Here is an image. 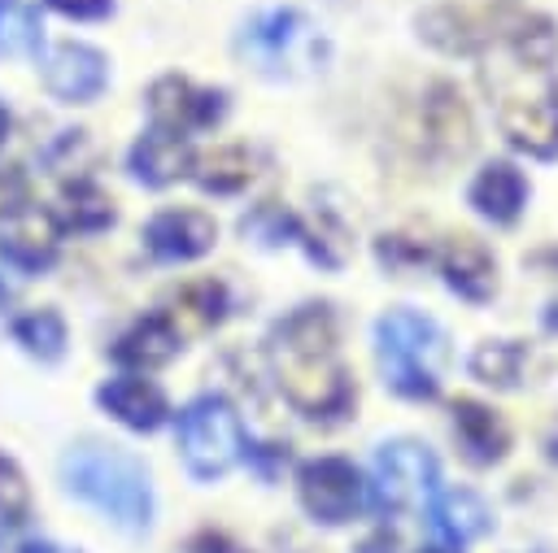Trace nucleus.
<instances>
[{
	"mask_svg": "<svg viewBox=\"0 0 558 553\" xmlns=\"http://www.w3.org/2000/svg\"><path fill=\"white\" fill-rule=\"evenodd\" d=\"M336 344L340 327L327 305H301L270 331L275 379L305 418H340L353 409V383Z\"/></svg>",
	"mask_w": 558,
	"mask_h": 553,
	"instance_id": "nucleus-1",
	"label": "nucleus"
},
{
	"mask_svg": "<svg viewBox=\"0 0 558 553\" xmlns=\"http://www.w3.org/2000/svg\"><path fill=\"white\" fill-rule=\"evenodd\" d=\"M375 357L384 383L405 401H432L440 392V374L449 361V335L432 314L388 309L375 322Z\"/></svg>",
	"mask_w": 558,
	"mask_h": 553,
	"instance_id": "nucleus-2",
	"label": "nucleus"
},
{
	"mask_svg": "<svg viewBox=\"0 0 558 553\" xmlns=\"http://www.w3.org/2000/svg\"><path fill=\"white\" fill-rule=\"evenodd\" d=\"M61 475H65V488L74 496H83L87 505L109 514L118 527H126V531L148 527L153 488H148V470L131 453L105 448V444H78L65 453Z\"/></svg>",
	"mask_w": 558,
	"mask_h": 553,
	"instance_id": "nucleus-3",
	"label": "nucleus"
},
{
	"mask_svg": "<svg viewBox=\"0 0 558 553\" xmlns=\"http://www.w3.org/2000/svg\"><path fill=\"white\" fill-rule=\"evenodd\" d=\"M240 52L266 78H310L327 65V35L301 9H266L240 30Z\"/></svg>",
	"mask_w": 558,
	"mask_h": 553,
	"instance_id": "nucleus-4",
	"label": "nucleus"
},
{
	"mask_svg": "<svg viewBox=\"0 0 558 553\" xmlns=\"http://www.w3.org/2000/svg\"><path fill=\"white\" fill-rule=\"evenodd\" d=\"M179 453L196 479H218L244 457V427L231 401L196 396L179 414Z\"/></svg>",
	"mask_w": 558,
	"mask_h": 553,
	"instance_id": "nucleus-5",
	"label": "nucleus"
},
{
	"mask_svg": "<svg viewBox=\"0 0 558 553\" xmlns=\"http://www.w3.org/2000/svg\"><path fill=\"white\" fill-rule=\"evenodd\" d=\"M497 126L510 139V148H519L536 161L558 157V83H554V74H541L536 83L501 91Z\"/></svg>",
	"mask_w": 558,
	"mask_h": 553,
	"instance_id": "nucleus-6",
	"label": "nucleus"
},
{
	"mask_svg": "<svg viewBox=\"0 0 558 553\" xmlns=\"http://www.w3.org/2000/svg\"><path fill=\"white\" fill-rule=\"evenodd\" d=\"M440 462L418 440H388L375 448L371 466V492L379 509H414L436 496Z\"/></svg>",
	"mask_w": 558,
	"mask_h": 553,
	"instance_id": "nucleus-7",
	"label": "nucleus"
},
{
	"mask_svg": "<svg viewBox=\"0 0 558 553\" xmlns=\"http://www.w3.org/2000/svg\"><path fill=\"white\" fill-rule=\"evenodd\" d=\"M296 488H301V505L318 523H349L366 501V483H362L357 466L344 462V457L305 462L301 475H296Z\"/></svg>",
	"mask_w": 558,
	"mask_h": 553,
	"instance_id": "nucleus-8",
	"label": "nucleus"
},
{
	"mask_svg": "<svg viewBox=\"0 0 558 553\" xmlns=\"http://www.w3.org/2000/svg\"><path fill=\"white\" fill-rule=\"evenodd\" d=\"M418 131H423V144L440 157V161H453V157H466L471 144H475V122H471V109L462 100V91L453 83H427L423 91V105H418Z\"/></svg>",
	"mask_w": 558,
	"mask_h": 553,
	"instance_id": "nucleus-9",
	"label": "nucleus"
},
{
	"mask_svg": "<svg viewBox=\"0 0 558 553\" xmlns=\"http://www.w3.org/2000/svg\"><path fill=\"white\" fill-rule=\"evenodd\" d=\"M222 91H201L192 87L187 78L179 74H166L148 87V113H153V126L161 131H174V135H187V131H201V126H214L222 118Z\"/></svg>",
	"mask_w": 558,
	"mask_h": 553,
	"instance_id": "nucleus-10",
	"label": "nucleus"
},
{
	"mask_svg": "<svg viewBox=\"0 0 558 553\" xmlns=\"http://www.w3.org/2000/svg\"><path fill=\"white\" fill-rule=\"evenodd\" d=\"M105 78H109V65L96 48L87 44H57L48 57H44V87L57 96V100H70V105H83L92 96L105 91Z\"/></svg>",
	"mask_w": 558,
	"mask_h": 553,
	"instance_id": "nucleus-11",
	"label": "nucleus"
},
{
	"mask_svg": "<svg viewBox=\"0 0 558 553\" xmlns=\"http://www.w3.org/2000/svg\"><path fill=\"white\" fill-rule=\"evenodd\" d=\"M432 261H436V270L445 274V283H449L458 296H466V300H488V296L497 292V261H493V253H488L480 239H471V235H449L445 244L432 248Z\"/></svg>",
	"mask_w": 558,
	"mask_h": 553,
	"instance_id": "nucleus-12",
	"label": "nucleus"
},
{
	"mask_svg": "<svg viewBox=\"0 0 558 553\" xmlns=\"http://www.w3.org/2000/svg\"><path fill=\"white\" fill-rule=\"evenodd\" d=\"M214 239H218V226L201 209H166L144 226V244L161 261H192L209 253Z\"/></svg>",
	"mask_w": 558,
	"mask_h": 553,
	"instance_id": "nucleus-13",
	"label": "nucleus"
},
{
	"mask_svg": "<svg viewBox=\"0 0 558 553\" xmlns=\"http://www.w3.org/2000/svg\"><path fill=\"white\" fill-rule=\"evenodd\" d=\"M471 209L497 226H510L523 205H527V179L510 165V161H488L475 179H471V192H466Z\"/></svg>",
	"mask_w": 558,
	"mask_h": 553,
	"instance_id": "nucleus-14",
	"label": "nucleus"
},
{
	"mask_svg": "<svg viewBox=\"0 0 558 553\" xmlns=\"http://www.w3.org/2000/svg\"><path fill=\"white\" fill-rule=\"evenodd\" d=\"M100 405L131 431H153L166 418V392L144 374H118L100 388Z\"/></svg>",
	"mask_w": 558,
	"mask_h": 553,
	"instance_id": "nucleus-15",
	"label": "nucleus"
},
{
	"mask_svg": "<svg viewBox=\"0 0 558 553\" xmlns=\"http://www.w3.org/2000/svg\"><path fill=\"white\" fill-rule=\"evenodd\" d=\"M427 518H432V531L453 544V549H466L471 540H480L488 531V505L471 492V488H449V492H436L427 501Z\"/></svg>",
	"mask_w": 558,
	"mask_h": 553,
	"instance_id": "nucleus-16",
	"label": "nucleus"
},
{
	"mask_svg": "<svg viewBox=\"0 0 558 553\" xmlns=\"http://www.w3.org/2000/svg\"><path fill=\"white\" fill-rule=\"evenodd\" d=\"M131 170H135L140 183L166 187V183H174V179H183V174L192 170V148H187L183 135L153 126V131L131 148Z\"/></svg>",
	"mask_w": 558,
	"mask_h": 553,
	"instance_id": "nucleus-17",
	"label": "nucleus"
},
{
	"mask_svg": "<svg viewBox=\"0 0 558 553\" xmlns=\"http://www.w3.org/2000/svg\"><path fill=\"white\" fill-rule=\"evenodd\" d=\"M453 435H458L462 453H466L475 466H493V462H501L506 448H510L506 422H501L488 405H480V401H458V405H453Z\"/></svg>",
	"mask_w": 558,
	"mask_h": 553,
	"instance_id": "nucleus-18",
	"label": "nucleus"
},
{
	"mask_svg": "<svg viewBox=\"0 0 558 553\" xmlns=\"http://www.w3.org/2000/svg\"><path fill=\"white\" fill-rule=\"evenodd\" d=\"M0 253L22 270H44L57 257V222L48 213H13L0 235Z\"/></svg>",
	"mask_w": 558,
	"mask_h": 553,
	"instance_id": "nucleus-19",
	"label": "nucleus"
},
{
	"mask_svg": "<svg viewBox=\"0 0 558 553\" xmlns=\"http://www.w3.org/2000/svg\"><path fill=\"white\" fill-rule=\"evenodd\" d=\"M174 348H179V331L166 322V314H153V318H144L135 331H126V335L118 340L113 357L126 361V366H135V370H153V366L170 361Z\"/></svg>",
	"mask_w": 558,
	"mask_h": 553,
	"instance_id": "nucleus-20",
	"label": "nucleus"
},
{
	"mask_svg": "<svg viewBox=\"0 0 558 553\" xmlns=\"http://www.w3.org/2000/svg\"><path fill=\"white\" fill-rule=\"evenodd\" d=\"M523 366H527V348L519 340H484L471 353V374L493 388H519Z\"/></svg>",
	"mask_w": 558,
	"mask_h": 553,
	"instance_id": "nucleus-21",
	"label": "nucleus"
},
{
	"mask_svg": "<svg viewBox=\"0 0 558 553\" xmlns=\"http://www.w3.org/2000/svg\"><path fill=\"white\" fill-rule=\"evenodd\" d=\"M196 179H201V187L205 192H240L248 179H253V157H248V148H240V144H227V148H214L209 157H201L196 161Z\"/></svg>",
	"mask_w": 558,
	"mask_h": 553,
	"instance_id": "nucleus-22",
	"label": "nucleus"
},
{
	"mask_svg": "<svg viewBox=\"0 0 558 553\" xmlns=\"http://www.w3.org/2000/svg\"><path fill=\"white\" fill-rule=\"evenodd\" d=\"M17 344H26V353H35L39 361H57L65 353V322L52 309H31L13 322Z\"/></svg>",
	"mask_w": 558,
	"mask_h": 553,
	"instance_id": "nucleus-23",
	"label": "nucleus"
},
{
	"mask_svg": "<svg viewBox=\"0 0 558 553\" xmlns=\"http://www.w3.org/2000/svg\"><path fill=\"white\" fill-rule=\"evenodd\" d=\"M39 48V13L26 0H0V57H22Z\"/></svg>",
	"mask_w": 558,
	"mask_h": 553,
	"instance_id": "nucleus-24",
	"label": "nucleus"
},
{
	"mask_svg": "<svg viewBox=\"0 0 558 553\" xmlns=\"http://www.w3.org/2000/svg\"><path fill=\"white\" fill-rule=\"evenodd\" d=\"M65 222H70L74 231H100V226L113 222V205H109L96 187L78 183V187L65 196Z\"/></svg>",
	"mask_w": 558,
	"mask_h": 553,
	"instance_id": "nucleus-25",
	"label": "nucleus"
},
{
	"mask_svg": "<svg viewBox=\"0 0 558 553\" xmlns=\"http://www.w3.org/2000/svg\"><path fill=\"white\" fill-rule=\"evenodd\" d=\"M26 509H31V488H26L22 470L0 453V518L22 523V518H26Z\"/></svg>",
	"mask_w": 558,
	"mask_h": 553,
	"instance_id": "nucleus-26",
	"label": "nucleus"
},
{
	"mask_svg": "<svg viewBox=\"0 0 558 553\" xmlns=\"http://www.w3.org/2000/svg\"><path fill=\"white\" fill-rule=\"evenodd\" d=\"M26 209V179L17 170H0V218H13Z\"/></svg>",
	"mask_w": 558,
	"mask_h": 553,
	"instance_id": "nucleus-27",
	"label": "nucleus"
},
{
	"mask_svg": "<svg viewBox=\"0 0 558 553\" xmlns=\"http://www.w3.org/2000/svg\"><path fill=\"white\" fill-rule=\"evenodd\" d=\"M57 13H65V17H105L109 9H113V0H48Z\"/></svg>",
	"mask_w": 558,
	"mask_h": 553,
	"instance_id": "nucleus-28",
	"label": "nucleus"
},
{
	"mask_svg": "<svg viewBox=\"0 0 558 553\" xmlns=\"http://www.w3.org/2000/svg\"><path fill=\"white\" fill-rule=\"evenodd\" d=\"M22 553H70V549H57V544H26Z\"/></svg>",
	"mask_w": 558,
	"mask_h": 553,
	"instance_id": "nucleus-29",
	"label": "nucleus"
},
{
	"mask_svg": "<svg viewBox=\"0 0 558 553\" xmlns=\"http://www.w3.org/2000/svg\"><path fill=\"white\" fill-rule=\"evenodd\" d=\"M9 292H13V287H9V279H4V274H0V300H4V296H9Z\"/></svg>",
	"mask_w": 558,
	"mask_h": 553,
	"instance_id": "nucleus-30",
	"label": "nucleus"
},
{
	"mask_svg": "<svg viewBox=\"0 0 558 553\" xmlns=\"http://www.w3.org/2000/svg\"><path fill=\"white\" fill-rule=\"evenodd\" d=\"M0 139H4V109H0Z\"/></svg>",
	"mask_w": 558,
	"mask_h": 553,
	"instance_id": "nucleus-31",
	"label": "nucleus"
},
{
	"mask_svg": "<svg viewBox=\"0 0 558 553\" xmlns=\"http://www.w3.org/2000/svg\"><path fill=\"white\" fill-rule=\"evenodd\" d=\"M432 553H440V549H432Z\"/></svg>",
	"mask_w": 558,
	"mask_h": 553,
	"instance_id": "nucleus-32",
	"label": "nucleus"
}]
</instances>
